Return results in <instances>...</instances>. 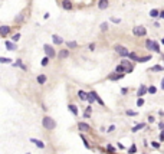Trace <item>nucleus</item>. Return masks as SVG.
<instances>
[{
	"label": "nucleus",
	"mask_w": 164,
	"mask_h": 154,
	"mask_svg": "<svg viewBox=\"0 0 164 154\" xmlns=\"http://www.w3.org/2000/svg\"><path fill=\"white\" fill-rule=\"evenodd\" d=\"M42 125L45 130H55L56 128V121L50 117H43L42 118Z\"/></svg>",
	"instance_id": "nucleus-1"
},
{
	"label": "nucleus",
	"mask_w": 164,
	"mask_h": 154,
	"mask_svg": "<svg viewBox=\"0 0 164 154\" xmlns=\"http://www.w3.org/2000/svg\"><path fill=\"white\" fill-rule=\"evenodd\" d=\"M132 35L137 36V38H144V36L147 35V29H146L144 26H141V24L134 26V27H132Z\"/></svg>",
	"instance_id": "nucleus-2"
},
{
	"label": "nucleus",
	"mask_w": 164,
	"mask_h": 154,
	"mask_svg": "<svg viewBox=\"0 0 164 154\" xmlns=\"http://www.w3.org/2000/svg\"><path fill=\"white\" fill-rule=\"evenodd\" d=\"M114 50L120 55L121 58H127L128 56V53H130V50L125 48V46H123V45H115L114 46Z\"/></svg>",
	"instance_id": "nucleus-3"
},
{
	"label": "nucleus",
	"mask_w": 164,
	"mask_h": 154,
	"mask_svg": "<svg viewBox=\"0 0 164 154\" xmlns=\"http://www.w3.org/2000/svg\"><path fill=\"white\" fill-rule=\"evenodd\" d=\"M43 50H45L46 56L49 58V59H53V58L56 56V52H55V49H53V46H50V45H43Z\"/></svg>",
	"instance_id": "nucleus-4"
},
{
	"label": "nucleus",
	"mask_w": 164,
	"mask_h": 154,
	"mask_svg": "<svg viewBox=\"0 0 164 154\" xmlns=\"http://www.w3.org/2000/svg\"><path fill=\"white\" fill-rule=\"evenodd\" d=\"M10 32H12V27H10V26H7V24L0 26V36H1V38H6V36H9V35H10Z\"/></svg>",
	"instance_id": "nucleus-5"
},
{
	"label": "nucleus",
	"mask_w": 164,
	"mask_h": 154,
	"mask_svg": "<svg viewBox=\"0 0 164 154\" xmlns=\"http://www.w3.org/2000/svg\"><path fill=\"white\" fill-rule=\"evenodd\" d=\"M71 55V52H69V49H61L59 52H58V58L61 59V61H64V59H68Z\"/></svg>",
	"instance_id": "nucleus-6"
},
{
	"label": "nucleus",
	"mask_w": 164,
	"mask_h": 154,
	"mask_svg": "<svg viewBox=\"0 0 164 154\" xmlns=\"http://www.w3.org/2000/svg\"><path fill=\"white\" fill-rule=\"evenodd\" d=\"M61 6H62L64 10H72V9H74V4H72L71 0H62V1H61Z\"/></svg>",
	"instance_id": "nucleus-7"
},
{
	"label": "nucleus",
	"mask_w": 164,
	"mask_h": 154,
	"mask_svg": "<svg viewBox=\"0 0 164 154\" xmlns=\"http://www.w3.org/2000/svg\"><path fill=\"white\" fill-rule=\"evenodd\" d=\"M124 78V73H111L109 76H108V79L109 81H120V79H123Z\"/></svg>",
	"instance_id": "nucleus-8"
},
{
	"label": "nucleus",
	"mask_w": 164,
	"mask_h": 154,
	"mask_svg": "<svg viewBox=\"0 0 164 154\" xmlns=\"http://www.w3.org/2000/svg\"><path fill=\"white\" fill-rule=\"evenodd\" d=\"M108 6H109V1H108V0H99L98 1L99 10H105V9H108Z\"/></svg>",
	"instance_id": "nucleus-9"
},
{
	"label": "nucleus",
	"mask_w": 164,
	"mask_h": 154,
	"mask_svg": "<svg viewBox=\"0 0 164 154\" xmlns=\"http://www.w3.org/2000/svg\"><path fill=\"white\" fill-rule=\"evenodd\" d=\"M52 41H53L55 45H62V43H64V39H62L59 35H52Z\"/></svg>",
	"instance_id": "nucleus-10"
},
{
	"label": "nucleus",
	"mask_w": 164,
	"mask_h": 154,
	"mask_svg": "<svg viewBox=\"0 0 164 154\" xmlns=\"http://www.w3.org/2000/svg\"><path fill=\"white\" fill-rule=\"evenodd\" d=\"M147 94V87L146 85H141L138 89H137V95L138 97H143V95H146Z\"/></svg>",
	"instance_id": "nucleus-11"
},
{
	"label": "nucleus",
	"mask_w": 164,
	"mask_h": 154,
	"mask_svg": "<svg viewBox=\"0 0 164 154\" xmlns=\"http://www.w3.org/2000/svg\"><path fill=\"white\" fill-rule=\"evenodd\" d=\"M36 81L39 85H45L46 81H48V78H46V75H38V78H36Z\"/></svg>",
	"instance_id": "nucleus-12"
},
{
	"label": "nucleus",
	"mask_w": 164,
	"mask_h": 154,
	"mask_svg": "<svg viewBox=\"0 0 164 154\" xmlns=\"http://www.w3.org/2000/svg\"><path fill=\"white\" fill-rule=\"evenodd\" d=\"M78 128L81 131H89L91 130V127L86 124V122H79V124H78Z\"/></svg>",
	"instance_id": "nucleus-13"
},
{
	"label": "nucleus",
	"mask_w": 164,
	"mask_h": 154,
	"mask_svg": "<svg viewBox=\"0 0 164 154\" xmlns=\"http://www.w3.org/2000/svg\"><path fill=\"white\" fill-rule=\"evenodd\" d=\"M91 94H92V97H94V99H95V101L98 102L99 105H102V107H104V101H102V99H101V98L98 97V94H97L95 91H91Z\"/></svg>",
	"instance_id": "nucleus-14"
},
{
	"label": "nucleus",
	"mask_w": 164,
	"mask_h": 154,
	"mask_svg": "<svg viewBox=\"0 0 164 154\" xmlns=\"http://www.w3.org/2000/svg\"><path fill=\"white\" fill-rule=\"evenodd\" d=\"M6 48H7V50H16L17 45L15 42H6Z\"/></svg>",
	"instance_id": "nucleus-15"
},
{
	"label": "nucleus",
	"mask_w": 164,
	"mask_h": 154,
	"mask_svg": "<svg viewBox=\"0 0 164 154\" xmlns=\"http://www.w3.org/2000/svg\"><path fill=\"white\" fill-rule=\"evenodd\" d=\"M164 68L161 65H154L153 68H150V72H163Z\"/></svg>",
	"instance_id": "nucleus-16"
},
{
	"label": "nucleus",
	"mask_w": 164,
	"mask_h": 154,
	"mask_svg": "<svg viewBox=\"0 0 164 154\" xmlns=\"http://www.w3.org/2000/svg\"><path fill=\"white\" fill-rule=\"evenodd\" d=\"M66 48L68 49H76L78 48V43L75 41H69V42H66Z\"/></svg>",
	"instance_id": "nucleus-17"
},
{
	"label": "nucleus",
	"mask_w": 164,
	"mask_h": 154,
	"mask_svg": "<svg viewBox=\"0 0 164 154\" xmlns=\"http://www.w3.org/2000/svg\"><path fill=\"white\" fill-rule=\"evenodd\" d=\"M128 59H130V61H134V62H137V61H138V55H137V53H135V52H130V53H128Z\"/></svg>",
	"instance_id": "nucleus-18"
},
{
	"label": "nucleus",
	"mask_w": 164,
	"mask_h": 154,
	"mask_svg": "<svg viewBox=\"0 0 164 154\" xmlns=\"http://www.w3.org/2000/svg\"><path fill=\"white\" fill-rule=\"evenodd\" d=\"M78 97H79V99H82V101H86V98H88V94L85 92V91H78Z\"/></svg>",
	"instance_id": "nucleus-19"
},
{
	"label": "nucleus",
	"mask_w": 164,
	"mask_h": 154,
	"mask_svg": "<svg viewBox=\"0 0 164 154\" xmlns=\"http://www.w3.org/2000/svg\"><path fill=\"white\" fill-rule=\"evenodd\" d=\"M30 141H32L33 144H36V146L39 147V148H45V144L42 143L41 140H36V138H30Z\"/></svg>",
	"instance_id": "nucleus-20"
},
{
	"label": "nucleus",
	"mask_w": 164,
	"mask_h": 154,
	"mask_svg": "<svg viewBox=\"0 0 164 154\" xmlns=\"http://www.w3.org/2000/svg\"><path fill=\"white\" fill-rule=\"evenodd\" d=\"M151 50L156 52V53H161V49H160V46H158V43H157L156 41L153 42V48H151Z\"/></svg>",
	"instance_id": "nucleus-21"
},
{
	"label": "nucleus",
	"mask_w": 164,
	"mask_h": 154,
	"mask_svg": "<svg viewBox=\"0 0 164 154\" xmlns=\"http://www.w3.org/2000/svg\"><path fill=\"white\" fill-rule=\"evenodd\" d=\"M23 20H25V13H19V15L15 17V22H16V23H22Z\"/></svg>",
	"instance_id": "nucleus-22"
},
{
	"label": "nucleus",
	"mask_w": 164,
	"mask_h": 154,
	"mask_svg": "<svg viewBox=\"0 0 164 154\" xmlns=\"http://www.w3.org/2000/svg\"><path fill=\"white\" fill-rule=\"evenodd\" d=\"M114 72H115V73H125V68H124V66L120 64V65L115 66V71H114Z\"/></svg>",
	"instance_id": "nucleus-23"
},
{
	"label": "nucleus",
	"mask_w": 164,
	"mask_h": 154,
	"mask_svg": "<svg viewBox=\"0 0 164 154\" xmlns=\"http://www.w3.org/2000/svg\"><path fill=\"white\" fill-rule=\"evenodd\" d=\"M68 108H69V111L74 114V115H78V108H76V105H74V104H69V105H68Z\"/></svg>",
	"instance_id": "nucleus-24"
},
{
	"label": "nucleus",
	"mask_w": 164,
	"mask_h": 154,
	"mask_svg": "<svg viewBox=\"0 0 164 154\" xmlns=\"http://www.w3.org/2000/svg\"><path fill=\"white\" fill-rule=\"evenodd\" d=\"M144 127H146V124H144V122H141V124H137V125H135V127H132V133H137V131L138 130H141V128H144Z\"/></svg>",
	"instance_id": "nucleus-25"
},
{
	"label": "nucleus",
	"mask_w": 164,
	"mask_h": 154,
	"mask_svg": "<svg viewBox=\"0 0 164 154\" xmlns=\"http://www.w3.org/2000/svg\"><path fill=\"white\" fill-rule=\"evenodd\" d=\"M150 59H151V56H150V55H147V56L138 58V61H137V62H140V64H146V62H148Z\"/></svg>",
	"instance_id": "nucleus-26"
},
{
	"label": "nucleus",
	"mask_w": 164,
	"mask_h": 154,
	"mask_svg": "<svg viewBox=\"0 0 164 154\" xmlns=\"http://www.w3.org/2000/svg\"><path fill=\"white\" fill-rule=\"evenodd\" d=\"M108 27H109L108 23H107V22H104V23H101V26H99V30H101V32H107Z\"/></svg>",
	"instance_id": "nucleus-27"
},
{
	"label": "nucleus",
	"mask_w": 164,
	"mask_h": 154,
	"mask_svg": "<svg viewBox=\"0 0 164 154\" xmlns=\"http://www.w3.org/2000/svg\"><path fill=\"white\" fill-rule=\"evenodd\" d=\"M121 65H123L124 68H128V66H131L132 64H131V61H128V59H123V61H121Z\"/></svg>",
	"instance_id": "nucleus-28"
},
{
	"label": "nucleus",
	"mask_w": 164,
	"mask_h": 154,
	"mask_svg": "<svg viewBox=\"0 0 164 154\" xmlns=\"http://www.w3.org/2000/svg\"><path fill=\"white\" fill-rule=\"evenodd\" d=\"M0 64H12V59H10V58L0 56Z\"/></svg>",
	"instance_id": "nucleus-29"
},
{
	"label": "nucleus",
	"mask_w": 164,
	"mask_h": 154,
	"mask_svg": "<svg viewBox=\"0 0 164 154\" xmlns=\"http://www.w3.org/2000/svg\"><path fill=\"white\" fill-rule=\"evenodd\" d=\"M91 111H92V107H86V111H85V114H83V118H89Z\"/></svg>",
	"instance_id": "nucleus-30"
},
{
	"label": "nucleus",
	"mask_w": 164,
	"mask_h": 154,
	"mask_svg": "<svg viewBox=\"0 0 164 154\" xmlns=\"http://www.w3.org/2000/svg\"><path fill=\"white\" fill-rule=\"evenodd\" d=\"M153 42L154 41H151V39H147V41H146V48H147L148 50H151V48H153Z\"/></svg>",
	"instance_id": "nucleus-31"
},
{
	"label": "nucleus",
	"mask_w": 164,
	"mask_h": 154,
	"mask_svg": "<svg viewBox=\"0 0 164 154\" xmlns=\"http://www.w3.org/2000/svg\"><path fill=\"white\" fill-rule=\"evenodd\" d=\"M20 38H22V35H20V33H16V35H13V36H12V42H15V43H16Z\"/></svg>",
	"instance_id": "nucleus-32"
},
{
	"label": "nucleus",
	"mask_w": 164,
	"mask_h": 154,
	"mask_svg": "<svg viewBox=\"0 0 164 154\" xmlns=\"http://www.w3.org/2000/svg\"><path fill=\"white\" fill-rule=\"evenodd\" d=\"M41 64H42V66H48V64H49V58H48V56H45L43 59H42V62H41Z\"/></svg>",
	"instance_id": "nucleus-33"
},
{
	"label": "nucleus",
	"mask_w": 164,
	"mask_h": 154,
	"mask_svg": "<svg viewBox=\"0 0 164 154\" xmlns=\"http://www.w3.org/2000/svg\"><path fill=\"white\" fill-rule=\"evenodd\" d=\"M150 16H151V17H157V16H158V10H157V9H153V10L150 12Z\"/></svg>",
	"instance_id": "nucleus-34"
},
{
	"label": "nucleus",
	"mask_w": 164,
	"mask_h": 154,
	"mask_svg": "<svg viewBox=\"0 0 164 154\" xmlns=\"http://www.w3.org/2000/svg\"><path fill=\"white\" fill-rule=\"evenodd\" d=\"M81 138H82V141H83V144H85V147H86V148H91L89 143H88V140H86V138L83 137V135H82V134H81Z\"/></svg>",
	"instance_id": "nucleus-35"
},
{
	"label": "nucleus",
	"mask_w": 164,
	"mask_h": 154,
	"mask_svg": "<svg viewBox=\"0 0 164 154\" xmlns=\"http://www.w3.org/2000/svg\"><path fill=\"white\" fill-rule=\"evenodd\" d=\"M147 92H150V94H156L157 88H156V87H150V88H147Z\"/></svg>",
	"instance_id": "nucleus-36"
},
{
	"label": "nucleus",
	"mask_w": 164,
	"mask_h": 154,
	"mask_svg": "<svg viewBox=\"0 0 164 154\" xmlns=\"http://www.w3.org/2000/svg\"><path fill=\"white\" fill-rule=\"evenodd\" d=\"M135 151H137V147H135V146H134V144H132V146H131V148H130V154H134V153H135Z\"/></svg>",
	"instance_id": "nucleus-37"
},
{
	"label": "nucleus",
	"mask_w": 164,
	"mask_h": 154,
	"mask_svg": "<svg viewBox=\"0 0 164 154\" xmlns=\"http://www.w3.org/2000/svg\"><path fill=\"white\" fill-rule=\"evenodd\" d=\"M143 104H144V99H143V98L140 97V98H138V101H137V105H138V107H141V105H143Z\"/></svg>",
	"instance_id": "nucleus-38"
},
{
	"label": "nucleus",
	"mask_w": 164,
	"mask_h": 154,
	"mask_svg": "<svg viewBox=\"0 0 164 154\" xmlns=\"http://www.w3.org/2000/svg\"><path fill=\"white\" fill-rule=\"evenodd\" d=\"M95 48H97L95 43H89V45H88V49H89V50H95Z\"/></svg>",
	"instance_id": "nucleus-39"
},
{
	"label": "nucleus",
	"mask_w": 164,
	"mask_h": 154,
	"mask_svg": "<svg viewBox=\"0 0 164 154\" xmlns=\"http://www.w3.org/2000/svg\"><path fill=\"white\" fill-rule=\"evenodd\" d=\"M127 115H131V117H135V115H137V113H135V111H130V110H128V111H127Z\"/></svg>",
	"instance_id": "nucleus-40"
},
{
	"label": "nucleus",
	"mask_w": 164,
	"mask_h": 154,
	"mask_svg": "<svg viewBox=\"0 0 164 154\" xmlns=\"http://www.w3.org/2000/svg\"><path fill=\"white\" fill-rule=\"evenodd\" d=\"M22 64H23V62H22V59H17V61H16V64H13V66H20Z\"/></svg>",
	"instance_id": "nucleus-41"
},
{
	"label": "nucleus",
	"mask_w": 164,
	"mask_h": 154,
	"mask_svg": "<svg viewBox=\"0 0 164 154\" xmlns=\"http://www.w3.org/2000/svg\"><path fill=\"white\" fill-rule=\"evenodd\" d=\"M158 17H160V19L164 17V10H158Z\"/></svg>",
	"instance_id": "nucleus-42"
},
{
	"label": "nucleus",
	"mask_w": 164,
	"mask_h": 154,
	"mask_svg": "<svg viewBox=\"0 0 164 154\" xmlns=\"http://www.w3.org/2000/svg\"><path fill=\"white\" fill-rule=\"evenodd\" d=\"M111 22H112V23H120L121 20H120V19H117V17H112V19H111Z\"/></svg>",
	"instance_id": "nucleus-43"
},
{
	"label": "nucleus",
	"mask_w": 164,
	"mask_h": 154,
	"mask_svg": "<svg viewBox=\"0 0 164 154\" xmlns=\"http://www.w3.org/2000/svg\"><path fill=\"white\" fill-rule=\"evenodd\" d=\"M107 148H108V151H111V154L114 153V147L112 146H107Z\"/></svg>",
	"instance_id": "nucleus-44"
},
{
	"label": "nucleus",
	"mask_w": 164,
	"mask_h": 154,
	"mask_svg": "<svg viewBox=\"0 0 164 154\" xmlns=\"http://www.w3.org/2000/svg\"><path fill=\"white\" fill-rule=\"evenodd\" d=\"M151 146L154 147V148H160V144H158V143H151Z\"/></svg>",
	"instance_id": "nucleus-45"
},
{
	"label": "nucleus",
	"mask_w": 164,
	"mask_h": 154,
	"mask_svg": "<svg viewBox=\"0 0 164 154\" xmlns=\"http://www.w3.org/2000/svg\"><path fill=\"white\" fill-rule=\"evenodd\" d=\"M115 130V127H114V125H111V127H109V128H108V133H112V131H114Z\"/></svg>",
	"instance_id": "nucleus-46"
},
{
	"label": "nucleus",
	"mask_w": 164,
	"mask_h": 154,
	"mask_svg": "<svg viewBox=\"0 0 164 154\" xmlns=\"http://www.w3.org/2000/svg\"><path fill=\"white\" fill-rule=\"evenodd\" d=\"M158 138H160V141H163V140H164V133H163V131L160 133V137H158Z\"/></svg>",
	"instance_id": "nucleus-47"
},
{
	"label": "nucleus",
	"mask_w": 164,
	"mask_h": 154,
	"mask_svg": "<svg viewBox=\"0 0 164 154\" xmlns=\"http://www.w3.org/2000/svg\"><path fill=\"white\" fill-rule=\"evenodd\" d=\"M158 128L163 131V128H164V124H163V122H160V124H158Z\"/></svg>",
	"instance_id": "nucleus-48"
},
{
	"label": "nucleus",
	"mask_w": 164,
	"mask_h": 154,
	"mask_svg": "<svg viewBox=\"0 0 164 154\" xmlns=\"http://www.w3.org/2000/svg\"><path fill=\"white\" fill-rule=\"evenodd\" d=\"M154 121V117H148V122H153Z\"/></svg>",
	"instance_id": "nucleus-49"
}]
</instances>
